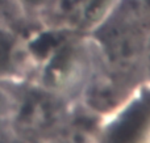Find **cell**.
<instances>
[{"label":"cell","instance_id":"1","mask_svg":"<svg viewBox=\"0 0 150 143\" xmlns=\"http://www.w3.org/2000/svg\"><path fill=\"white\" fill-rule=\"evenodd\" d=\"M149 28V5L144 0H117L93 28V37L107 67L132 75L142 64Z\"/></svg>","mask_w":150,"mask_h":143},{"label":"cell","instance_id":"2","mask_svg":"<svg viewBox=\"0 0 150 143\" xmlns=\"http://www.w3.org/2000/svg\"><path fill=\"white\" fill-rule=\"evenodd\" d=\"M11 95L9 130L12 135L38 137L52 133L63 118V105L45 87L28 84L26 80L3 83Z\"/></svg>","mask_w":150,"mask_h":143},{"label":"cell","instance_id":"3","mask_svg":"<svg viewBox=\"0 0 150 143\" xmlns=\"http://www.w3.org/2000/svg\"><path fill=\"white\" fill-rule=\"evenodd\" d=\"M125 74L109 70L96 72L86 83L83 99L84 105L92 114L107 116L117 112L122 105L128 104L132 84L128 83Z\"/></svg>","mask_w":150,"mask_h":143},{"label":"cell","instance_id":"4","mask_svg":"<svg viewBox=\"0 0 150 143\" xmlns=\"http://www.w3.org/2000/svg\"><path fill=\"white\" fill-rule=\"evenodd\" d=\"M29 70L24 36L11 25H0V83L25 80Z\"/></svg>","mask_w":150,"mask_h":143},{"label":"cell","instance_id":"5","mask_svg":"<svg viewBox=\"0 0 150 143\" xmlns=\"http://www.w3.org/2000/svg\"><path fill=\"white\" fill-rule=\"evenodd\" d=\"M116 1L117 0H82L78 8L75 24L83 29L95 28Z\"/></svg>","mask_w":150,"mask_h":143},{"label":"cell","instance_id":"6","mask_svg":"<svg viewBox=\"0 0 150 143\" xmlns=\"http://www.w3.org/2000/svg\"><path fill=\"white\" fill-rule=\"evenodd\" d=\"M11 95L8 88L0 83V135H12L9 130L11 117Z\"/></svg>","mask_w":150,"mask_h":143},{"label":"cell","instance_id":"7","mask_svg":"<svg viewBox=\"0 0 150 143\" xmlns=\"http://www.w3.org/2000/svg\"><path fill=\"white\" fill-rule=\"evenodd\" d=\"M54 0H15L23 15H44Z\"/></svg>","mask_w":150,"mask_h":143},{"label":"cell","instance_id":"8","mask_svg":"<svg viewBox=\"0 0 150 143\" xmlns=\"http://www.w3.org/2000/svg\"><path fill=\"white\" fill-rule=\"evenodd\" d=\"M15 12L21 13L15 0H0V25H11L15 28V24L12 20Z\"/></svg>","mask_w":150,"mask_h":143},{"label":"cell","instance_id":"9","mask_svg":"<svg viewBox=\"0 0 150 143\" xmlns=\"http://www.w3.org/2000/svg\"><path fill=\"white\" fill-rule=\"evenodd\" d=\"M142 67L145 68L146 74H148V76H149V79H150V28H149V32H148V37H146L145 49H144Z\"/></svg>","mask_w":150,"mask_h":143}]
</instances>
